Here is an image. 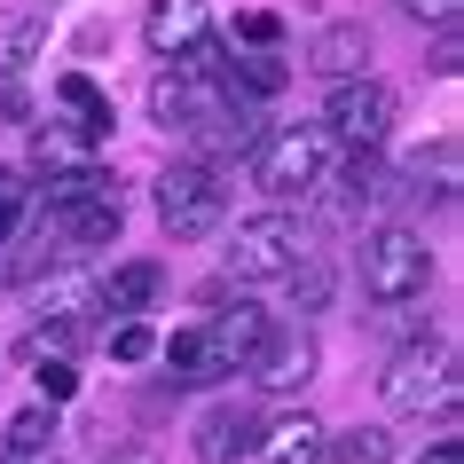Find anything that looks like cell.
I'll return each instance as SVG.
<instances>
[{"mask_svg":"<svg viewBox=\"0 0 464 464\" xmlns=\"http://www.w3.org/2000/svg\"><path fill=\"white\" fill-rule=\"evenodd\" d=\"M102 464H158V449H142V440H134V449H111Z\"/></svg>","mask_w":464,"mask_h":464,"instance_id":"cell-28","label":"cell"},{"mask_svg":"<svg viewBox=\"0 0 464 464\" xmlns=\"http://www.w3.org/2000/svg\"><path fill=\"white\" fill-rule=\"evenodd\" d=\"M292 284V299H299V315H323V299H331V268H323L315 252H299V268L284 276Z\"/></svg>","mask_w":464,"mask_h":464,"instance_id":"cell-21","label":"cell"},{"mask_svg":"<svg viewBox=\"0 0 464 464\" xmlns=\"http://www.w3.org/2000/svg\"><path fill=\"white\" fill-rule=\"evenodd\" d=\"M378 393H386V410H457V354L440 339L401 346L378 378Z\"/></svg>","mask_w":464,"mask_h":464,"instance_id":"cell-4","label":"cell"},{"mask_svg":"<svg viewBox=\"0 0 464 464\" xmlns=\"http://www.w3.org/2000/svg\"><path fill=\"white\" fill-rule=\"evenodd\" d=\"M425 284H433V252H425L417 228L386 220V228H370V237H362V292L378 299V307H410Z\"/></svg>","mask_w":464,"mask_h":464,"instance_id":"cell-2","label":"cell"},{"mask_svg":"<svg viewBox=\"0 0 464 464\" xmlns=\"http://www.w3.org/2000/svg\"><path fill=\"white\" fill-rule=\"evenodd\" d=\"M55 410L40 401V410H24V417H8L0 425V464H63V449H55Z\"/></svg>","mask_w":464,"mask_h":464,"instance_id":"cell-13","label":"cell"},{"mask_svg":"<svg viewBox=\"0 0 464 464\" xmlns=\"http://www.w3.org/2000/svg\"><path fill=\"white\" fill-rule=\"evenodd\" d=\"M323 457H339V464H393V433L386 425H346V433L323 440Z\"/></svg>","mask_w":464,"mask_h":464,"instance_id":"cell-20","label":"cell"},{"mask_svg":"<svg viewBox=\"0 0 464 464\" xmlns=\"http://www.w3.org/2000/svg\"><path fill=\"white\" fill-rule=\"evenodd\" d=\"M237 40H245V48H276V40H284V24H276L268 8H245V16H237Z\"/></svg>","mask_w":464,"mask_h":464,"instance_id":"cell-24","label":"cell"},{"mask_svg":"<svg viewBox=\"0 0 464 464\" xmlns=\"http://www.w3.org/2000/svg\"><path fill=\"white\" fill-rule=\"evenodd\" d=\"M401 16H417V24H457V0H401Z\"/></svg>","mask_w":464,"mask_h":464,"instance_id":"cell-26","label":"cell"},{"mask_svg":"<svg viewBox=\"0 0 464 464\" xmlns=\"http://www.w3.org/2000/svg\"><path fill=\"white\" fill-rule=\"evenodd\" d=\"M16 220H24V189H0V252H8V237H16Z\"/></svg>","mask_w":464,"mask_h":464,"instance_id":"cell-27","label":"cell"},{"mask_svg":"<svg viewBox=\"0 0 464 464\" xmlns=\"http://www.w3.org/2000/svg\"><path fill=\"white\" fill-rule=\"evenodd\" d=\"M158 220H166L173 245H197V237H213L220 220H228L220 166H205V158H189V166H166V173H158Z\"/></svg>","mask_w":464,"mask_h":464,"instance_id":"cell-3","label":"cell"},{"mask_svg":"<svg viewBox=\"0 0 464 464\" xmlns=\"http://www.w3.org/2000/svg\"><path fill=\"white\" fill-rule=\"evenodd\" d=\"M464 72V40H457V24H440V40H433V79H457Z\"/></svg>","mask_w":464,"mask_h":464,"instance_id":"cell-25","label":"cell"},{"mask_svg":"<svg viewBox=\"0 0 464 464\" xmlns=\"http://www.w3.org/2000/svg\"><path fill=\"white\" fill-rule=\"evenodd\" d=\"M205 339H213V362H220V378H237V370H252V354L276 339V323H268V307H252V299H237L228 315H213L205 323Z\"/></svg>","mask_w":464,"mask_h":464,"instance_id":"cell-7","label":"cell"},{"mask_svg":"<svg viewBox=\"0 0 464 464\" xmlns=\"http://www.w3.org/2000/svg\"><path fill=\"white\" fill-rule=\"evenodd\" d=\"M87 134L79 126H63V119H48L40 134H32V158H40V173H72V166H87Z\"/></svg>","mask_w":464,"mask_h":464,"instance_id":"cell-19","label":"cell"},{"mask_svg":"<svg viewBox=\"0 0 464 464\" xmlns=\"http://www.w3.org/2000/svg\"><path fill=\"white\" fill-rule=\"evenodd\" d=\"M323 425L307 410H292V417H276V425H260V433H252V457L260 464H323Z\"/></svg>","mask_w":464,"mask_h":464,"instance_id":"cell-11","label":"cell"},{"mask_svg":"<svg viewBox=\"0 0 464 464\" xmlns=\"http://www.w3.org/2000/svg\"><path fill=\"white\" fill-rule=\"evenodd\" d=\"M158 292H166V268H158V260H126V268H111L95 284V307L102 315H150Z\"/></svg>","mask_w":464,"mask_h":464,"instance_id":"cell-12","label":"cell"},{"mask_svg":"<svg viewBox=\"0 0 464 464\" xmlns=\"http://www.w3.org/2000/svg\"><path fill=\"white\" fill-rule=\"evenodd\" d=\"M425 464H464V449H457V440H433V449H425Z\"/></svg>","mask_w":464,"mask_h":464,"instance_id":"cell-29","label":"cell"},{"mask_svg":"<svg viewBox=\"0 0 464 464\" xmlns=\"http://www.w3.org/2000/svg\"><path fill=\"white\" fill-rule=\"evenodd\" d=\"M142 40H150V55L181 63L189 48L213 40V8H205V0H158V8H150V24H142Z\"/></svg>","mask_w":464,"mask_h":464,"instance_id":"cell-8","label":"cell"},{"mask_svg":"<svg viewBox=\"0 0 464 464\" xmlns=\"http://www.w3.org/2000/svg\"><path fill=\"white\" fill-rule=\"evenodd\" d=\"M158 354H166L173 386H213V378H220V362H213V339H205V323H197V331H173V339L158 346Z\"/></svg>","mask_w":464,"mask_h":464,"instance_id":"cell-18","label":"cell"},{"mask_svg":"<svg viewBox=\"0 0 464 464\" xmlns=\"http://www.w3.org/2000/svg\"><path fill=\"white\" fill-rule=\"evenodd\" d=\"M55 102H63V119H72L87 142H102V134H111V95H102L87 72H63V79H55Z\"/></svg>","mask_w":464,"mask_h":464,"instance_id":"cell-17","label":"cell"},{"mask_svg":"<svg viewBox=\"0 0 464 464\" xmlns=\"http://www.w3.org/2000/svg\"><path fill=\"white\" fill-rule=\"evenodd\" d=\"M0 189H16V173H8V166H0Z\"/></svg>","mask_w":464,"mask_h":464,"instance_id":"cell-30","label":"cell"},{"mask_svg":"<svg viewBox=\"0 0 464 464\" xmlns=\"http://www.w3.org/2000/svg\"><path fill=\"white\" fill-rule=\"evenodd\" d=\"M323 173H331V134H323V126H276V134L252 142V181H260L276 205L323 189Z\"/></svg>","mask_w":464,"mask_h":464,"instance_id":"cell-1","label":"cell"},{"mask_svg":"<svg viewBox=\"0 0 464 464\" xmlns=\"http://www.w3.org/2000/svg\"><path fill=\"white\" fill-rule=\"evenodd\" d=\"M323 134L331 142H346V150H378L393 134V87L386 79H339L331 87V111H323Z\"/></svg>","mask_w":464,"mask_h":464,"instance_id":"cell-6","label":"cell"},{"mask_svg":"<svg viewBox=\"0 0 464 464\" xmlns=\"http://www.w3.org/2000/svg\"><path fill=\"white\" fill-rule=\"evenodd\" d=\"M55 228L72 237V245H119V228H126V205H119V181L95 197H79L72 213H55Z\"/></svg>","mask_w":464,"mask_h":464,"instance_id":"cell-15","label":"cell"},{"mask_svg":"<svg viewBox=\"0 0 464 464\" xmlns=\"http://www.w3.org/2000/svg\"><path fill=\"white\" fill-rule=\"evenodd\" d=\"M32 370H40V401H48V410H55V401H72V393H79V370L63 362V354H55V362H48V354H40V362H32Z\"/></svg>","mask_w":464,"mask_h":464,"instance_id":"cell-23","label":"cell"},{"mask_svg":"<svg viewBox=\"0 0 464 464\" xmlns=\"http://www.w3.org/2000/svg\"><path fill=\"white\" fill-rule=\"evenodd\" d=\"M299 252H307V237H299L292 213H252L228 237V276L237 284H284L299 268Z\"/></svg>","mask_w":464,"mask_h":464,"instance_id":"cell-5","label":"cell"},{"mask_svg":"<svg viewBox=\"0 0 464 464\" xmlns=\"http://www.w3.org/2000/svg\"><path fill=\"white\" fill-rule=\"evenodd\" d=\"M158 354V331H150L142 315H119V331H111V362H150Z\"/></svg>","mask_w":464,"mask_h":464,"instance_id":"cell-22","label":"cell"},{"mask_svg":"<svg viewBox=\"0 0 464 464\" xmlns=\"http://www.w3.org/2000/svg\"><path fill=\"white\" fill-rule=\"evenodd\" d=\"M40 48H48V16L40 8H0V79L32 72Z\"/></svg>","mask_w":464,"mask_h":464,"instance_id":"cell-16","label":"cell"},{"mask_svg":"<svg viewBox=\"0 0 464 464\" xmlns=\"http://www.w3.org/2000/svg\"><path fill=\"white\" fill-rule=\"evenodd\" d=\"M307 63H315L331 87H339V79H362L370 72V32L362 24H323L315 40H307Z\"/></svg>","mask_w":464,"mask_h":464,"instance_id":"cell-14","label":"cell"},{"mask_svg":"<svg viewBox=\"0 0 464 464\" xmlns=\"http://www.w3.org/2000/svg\"><path fill=\"white\" fill-rule=\"evenodd\" d=\"M252 410H237V401H213V410L197 417V464H245L252 457Z\"/></svg>","mask_w":464,"mask_h":464,"instance_id":"cell-10","label":"cell"},{"mask_svg":"<svg viewBox=\"0 0 464 464\" xmlns=\"http://www.w3.org/2000/svg\"><path fill=\"white\" fill-rule=\"evenodd\" d=\"M315 362H323V354H315L307 331H276V339L252 354V386H260V393H299L307 378H315Z\"/></svg>","mask_w":464,"mask_h":464,"instance_id":"cell-9","label":"cell"}]
</instances>
